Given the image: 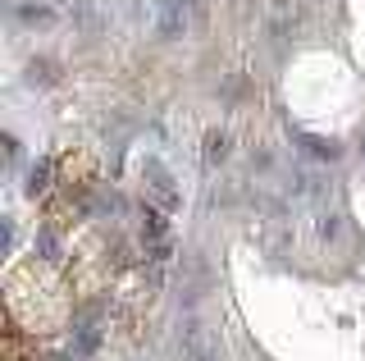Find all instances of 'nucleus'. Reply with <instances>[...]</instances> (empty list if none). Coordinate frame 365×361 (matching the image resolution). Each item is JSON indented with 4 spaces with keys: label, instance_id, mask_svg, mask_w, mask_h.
<instances>
[{
    "label": "nucleus",
    "instance_id": "obj_1",
    "mask_svg": "<svg viewBox=\"0 0 365 361\" xmlns=\"http://www.w3.org/2000/svg\"><path fill=\"white\" fill-rule=\"evenodd\" d=\"M228 156V138L224 133H210V138H205V161H224Z\"/></svg>",
    "mask_w": 365,
    "mask_h": 361
}]
</instances>
